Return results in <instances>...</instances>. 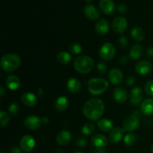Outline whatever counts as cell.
<instances>
[{
	"label": "cell",
	"instance_id": "obj_8",
	"mask_svg": "<svg viewBox=\"0 0 153 153\" xmlns=\"http://www.w3.org/2000/svg\"><path fill=\"white\" fill-rule=\"evenodd\" d=\"M143 98V90L140 87H135L130 93V103L133 106H138Z\"/></svg>",
	"mask_w": 153,
	"mask_h": 153
},
{
	"label": "cell",
	"instance_id": "obj_18",
	"mask_svg": "<svg viewBox=\"0 0 153 153\" xmlns=\"http://www.w3.org/2000/svg\"><path fill=\"white\" fill-rule=\"evenodd\" d=\"M99 6L102 11L105 14H111L115 10V4L112 0H101Z\"/></svg>",
	"mask_w": 153,
	"mask_h": 153
},
{
	"label": "cell",
	"instance_id": "obj_1",
	"mask_svg": "<svg viewBox=\"0 0 153 153\" xmlns=\"http://www.w3.org/2000/svg\"><path fill=\"white\" fill-rule=\"evenodd\" d=\"M104 111V102L98 98L89 100L83 106L84 114L88 120L92 121L99 120L103 115Z\"/></svg>",
	"mask_w": 153,
	"mask_h": 153
},
{
	"label": "cell",
	"instance_id": "obj_2",
	"mask_svg": "<svg viewBox=\"0 0 153 153\" xmlns=\"http://www.w3.org/2000/svg\"><path fill=\"white\" fill-rule=\"evenodd\" d=\"M21 64V58L15 53L6 54L1 59V67L7 73L15 71Z\"/></svg>",
	"mask_w": 153,
	"mask_h": 153
},
{
	"label": "cell",
	"instance_id": "obj_11",
	"mask_svg": "<svg viewBox=\"0 0 153 153\" xmlns=\"http://www.w3.org/2000/svg\"><path fill=\"white\" fill-rule=\"evenodd\" d=\"M108 79L113 85H120L123 80V74L118 68H114L109 72Z\"/></svg>",
	"mask_w": 153,
	"mask_h": 153
},
{
	"label": "cell",
	"instance_id": "obj_46",
	"mask_svg": "<svg viewBox=\"0 0 153 153\" xmlns=\"http://www.w3.org/2000/svg\"><path fill=\"white\" fill-rule=\"evenodd\" d=\"M85 1H86V2H87V3H91V1H93V0H85Z\"/></svg>",
	"mask_w": 153,
	"mask_h": 153
},
{
	"label": "cell",
	"instance_id": "obj_19",
	"mask_svg": "<svg viewBox=\"0 0 153 153\" xmlns=\"http://www.w3.org/2000/svg\"><path fill=\"white\" fill-rule=\"evenodd\" d=\"M72 139L71 133L67 130H63L58 134L56 137V141L60 146H65L70 142Z\"/></svg>",
	"mask_w": 153,
	"mask_h": 153
},
{
	"label": "cell",
	"instance_id": "obj_31",
	"mask_svg": "<svg viewBox=\"0 0 153 153\" xmlns=\"http://www.w3.org/2000/svg\"><path fill=\"white\" fill-rule=\"evenodd\" d=\"M10 122V117L6 112L1 111H0V127L4 128L7 126V124Z\"/></svg>",
	"mask_w": 153,
	"mask_h": 153
},
{
	"label": "cell",
	"instance_id": "obj_22",
	"mask_svg": "<svg viewBox=\"0 0 153 153\" xmlns=\"http://www.w3.org/2000/svg\"><path fill=\"white\" fill-rule=\"evenodd\" d=\"M69 105H70L69 100L65 97H58L54 103L55 108L58 111H64L67 110V108L69 107Z\"/></svg>",
	"mask_w": 153,
	"mask_h": 153
},
{
	"label": "cell",
	"instance_id": "obj_28",
	"mask_svg": "<svg viewBox=\"0 0 153 153\" xmlns=\"http://www.w3.org/2000/svg\"><path fill=\"white\" fill-rule=\"evenodd\" d=\"M72 56L69 52H61L57 55V61L61 64H67L71 61Z\"/></svg>",
	"mask_w": 153,
	"mask_h": 153
},
{
	"label": "cell",
	"instance_id": "obj_43",
	"mask_svg": "<svg viewBox=\"0 0 153 153\" xmlns=\"http://www.w3.org/2000/svg\"><path fill=\"white\" fill-rule=\"evenodd\" d=\"M5 93H6V90L5 88H4V86L0 87V96H1V97H4Z\"/></svg>",
	"mask_w": 153,
	"mask_h": 153
},
{
	"label": "cell",
	"instance_id": "obj_3",
	"mask_svg": "<svg viewBox=\"0 0 153 153\" xmlns=\"http://www.w3.org/2000/svg\"><path fill=\"white\" fill-rule=\"evenodd\" d=\"M94 67V60L87 55L79 56L75 60L74 68L81 74H87L93 70Z\"/></svg>",
	"mask_w": 153,
	"mask_h": 153
},
{
	"label": "cell",
	"instance_id": "obj_48",
	"mask_svg": "<svg viewBox=\"0 0 153 153\" xmlns=\"http://www.w3.org/2000/svg\"><path fill=\"white\" fill-rule=\"evenodd\" d=\"M151 151H152V152L153 153V145H152V148H151Z\"/></svg>",
	"mask_w": 153,
	"mask_h": 153
},
{
	"label": "cell",
	"instance_id": "obj_42",
	"mask_svg": "<svg viewBox=\"0 0 153 153\" xmlns=\"http://www.w3.org/2000/svg\"><path fill=\"white\" fill-rule=\"evenodd\" d=\"M128 58L126 56L122 57V58H121V59L120 60V63L122 65H126V64H128Z\"/></svg>",
	"mask_w": 153,
	"mask_h": 153
},
{
	"label": "cell",
	"instance_id": "obj_49",
	"mask_svg": "<svg viewBox=\"0 0 153 153\" xmlns=\"http://www.w3.org/2000/svg\"><path fill=\"white\" fill-rule=\"evenodd\" d=\"M1 153H4V152H1Z\"/></svg>",
	"mask_w": 153,
	"mask_h": 153
},
{
	"label": "cell",
	"instance_id": "obj_25",
	"mask_svg": "<svg viewBox=\"0 0 153 153\" xmlns=\"http://www.w3.org/2000/svg\"><path fill=\"white\" fill-rule=\"evenodd\" d=\"M97 126L101 131L104 132L111 131L113 128V123L108 119H101L97 122Z\"/></svg>",
	"mask_w": 153,
	"mask_h": 153
},
{
	"label": "cell",
	"instance_id": "obj_34",
	"mask_svg": "<svg viewBox=\"0 0 153 153\" xmlns=\"http://www.w3.org/2000/svg\"><path fill=\"white\" fill-rule=\"evenodd\" d=\"M145 91L148 95L153 97V80H150L145 85Z\"/></svg>",
	"mask_w": 153,
	"mask_h": 153
},
{
	"label": "cell",
	"instance_id": "obj_15",
	"mask_svg": "<svg viewBox=\"0 0 153 153\" xmlns=\"http://www.w3.org/2000/svg\"><path fill=\"white\" fill-rule=\"evenodd\" d=\"M84 13L88 19L91 20H96L100 17V12L98 9L93 4H88L84 8Z\"/></svg>",
	"mask_w": 153,
	"mask_h": 153
},
{
	"label": "cell",
	"instance_id": "obj_4",
	"mask_svg": "<svg viewBox=\"0 0 153 153\" xmlns=\"http://www.w3.org/2000/svg\"><path fill=\"white\" fill-rule=\"evenodd\" d=\"M109 84L105 79L94 78L88 82V91L93 95H100L107 91Z\"/></svg>",
	"mask_w": 153,
	"mask_h": 153
},
{
	"label": "cell",
	"instance_id": "obj_45",
	"mask_svg": "<svg viewBox=\"0 0 153 153\" xmlns=\"http://www.w3.org/2000/svg\"><path fill=\"white\" fill-rule=\"evenodd\" d=\"M41 120H42V123L43 124H45V125H46V124L49 123V119H48L46 117H43Z\"/></svg>",
	"mask_w": 153,
	"mask_h": 153
},
{
	"label": "cell",
	"instance_id": "obj_37",
	"mask_svg": "<svg viewBox=\"0 0 153 153\" xmlns=\"http://www.w3.org/2000/svg\"><path fill=\"white\" fill-rule=\"evenodd\" d=\"M118 43H119V45L120 46V47L123 48V49L126 48L128 45V39L125 36H120L119 37V39H118Z\"/></svg>",
	"mask_w": 153,
	"mask_h": 153
},
{
	"label": "cell",
	"instance_id": "obj_13",
	"mask_svg": "<svg viewBox=\"0 0 153 153\" xmlns=\"http://www.w3.org/2000/svg\"><path fill=\"white\" fill-rule=\"evenodd\" d=\"M91 143L97 149L105 148L108 145V139L104 134H97L91 138Z\"/></svg>",
	"mask_w": 153,
	"mask_h": 153
},
{
	"label": "cell",
	"instance_id": "obj_17",
	"mask_svg": "<svg viewBox=\"0 0 153 153\" xmlns=\"http://www.w3.org/2000/svg\"><path fill=\"white\" fill-rule=\"evenodd\" d=\"M124 131H125L123 130V128H121L120 127L113 128L109 133V140L112 143H118L122 140Z\"/></svg>",
	"mask_w": 153,
	"mask_h": 153
},
{
	"label": "cell",
	"instance_id": "obj_33",
	"mask_svg": "<svg viewBox=\"0 0 153 153\" xmlns=\"http://www.w3.org/2000/svg\"><path fill=\"white\" fill-rule=\"evenodd\" d=\"M8 111L11 115H16L19 113V106L16 103H11L8 107Z\"/></svg>",
	"mask_w": 153,
	"mask_h": 153
},
{
	"label": "cell",
	"instance_id": "obj_26",
	"mask_svg": "<svg viewBox=\"0 0 153 153\" xmlns=\"http://www.w3.org/2000/svg\"><path fill=\"white\" fill-rule=\"evenodd\" d=\"M143 55V47L140 44H135L131 47L129 52V57L132 60H137Z\"/></svg>",
	"mask_w": 153,
	"mask_h": 153
},
{
	"label": "cell",
	"instance_id": "obj_29",
	"mask_svg": "<svg viewBox=\"0 0 153 153\" xmlns=\"http://www.w3.org/2000/svg\"><path fill=\"white\" fill-rule=\"evenodd\" d=\"M124 143H125L126 146H133L134 143L137 142V136L136 134H133V133L130 132L128 134H127L124 137Z\"/></svg>",
	"mask_w": 153,
	"mask_h": 153
},
{
	"label": "cell",
	"instance_id": "obj_6",
	"mask_svg": "<svg viewBox=\"0 0 153 153\" xmlns=\"http://www.w3.org/2000/svg\"><path fill=\"white\" fill-rule=\"evenodd\" d=\"M140 126V119L135 115H130L127 117L123 124V128L125 131L132 132L135 131Z\"/></svg>",
	"mask_w": 153,
	"mask_h": 153
},
{
	"label": "cell",
	"instance_id": "obj_16",
	"mask_svg": "<svg viewBox=\"0 0 153 153\" xmlns=\"http://www.w3.org/2000/svg\"><path fill=\"white\" fill-rule=\"evenodd\" d=\"M21 101L25 105V106L28 107H33L35 105L37 102V99L35 94L33 93L26 92L24 93L22 96H21Z\"/></svg>",
	"mask_w": 153,
	"mask_h": 153
},
{
	"label": "cell",
	"instance_id": "obj_5",
	"mask_svg": "<svg viewBox=\"0 0 153 153\" xmlns=\"http://www.w3.org/2000/svg\"><path fill=\"white\" fill-rule=\"evenodd\" d=\"M116 54V49L111 43H105L100 49V56L105 61H111L113 59Z\"/></svg>",
	"mask_w": 153,
	"mask_h": 153
},
{
	"label": "cell",
	"instance_id": "obj_41",
	"mask_svg": "<svg viewBox=\"0 0 153 153\" xmlns=\"http://www.w3.org/2000/svg\"><path fill=\"white\" fill-rule=\"evenodd\" d=\"M10 153H22V149L16 146H13L10 149Z\"/></svg>",
	"mask_w": 153,
	"mask_h": 153
},
{
	"label": "cell",
	"instance_id": "obj_47",
	"mask_svg": "<svg viewBox=\"0 0 153 153\" xmlns=\"http://www.w3.org/2000/svg\"><path fill=\"white\" fill-rule=\"evenodd\" d=\"M73 153H82V152H79V151H76V152H74Z\"/></svg>",
	"mask_w": 153,
	"mask_h": 153
},
{
	"label": "cell",
	"instance_id": "obj_39",
	"mask_svg": "<svg viewBox=\"0 0 153 153\" xmlns=\"http://www.w3.org/2000/svg\"><path fill=\"white\" fill-rule=\"evenodd\" d=\"M117 9L118 12H120V13H126V12L127 11V10H128L126 5H125V4H119Z\"/></svg>",
	"mask_w": 153,
	"mask_h": 153
},
{
	"label": "cell",
	"instance_id": "obj_40",
	"mask_svg": "<svg viewBox=\"0 0 153 153\" xmlns=\"http://www.w3.org/2000/svg\"><path fill=\"white\" fill-rule=\"evenodd\" d=\"M146 55L151 60H153V46H150L146 50Z\"/></svg>",
	"mask_w": 153,
	"mask_h": 153
},
{
	"label": "cell",
	"instance_id": "obj_9",
	"mask_svg": "<svg viewBox=\"0 0 153 153\" xmlns=\"http://www.w3.org/2000/svg\"><path fill=\"white\" fill-rule=\"evenodd\" d=\"M35 146V140L31 135L23 136L20 140V148L25 152H30Z\"/></svg>",
	"mask_w": 153,
	"mask_h": 153
},
{
	"label": "cell",
	"instance_id": "obj_38",
	"mask_svg": "<svg viewBox=\"0 0 153 153\" xmlns=\"http://www.w3.org/2000/svg\"><path fill=\"white\" fill-rule=\"evenodd\" d=\"M136 82V79L134 76H128L126 79V85L128 86H132Z\"/></svg>",
	"mask_w": 153,
	"mask_h": 153
},
{
	"label": "cell",
	"instance_id": "obj_23",
	"mask_svg": "<svg viewBox=\"0 0 153 153\" xmlns=\"http://www.w3.org/2000/svg\"><path fill=\"white\" fill-rule=\"evenodd\" d=\"M140 109L143 114L151 116L153 115V100L152 99H146L140 105Z\"/></svg>",
	"mask_w": 153,
	"mask_h": 153
},
{
	"label": "cell",
	"instance_id": "obj_14",
	"mask_svg": "<svg viewBox=\"0 0 153 153\" xmlns=\"http://www.w3.org/2000/svg\"><path fill=\"white\" fill-rule=\"evenodd\" d=\"M152 70V64L149 61L143 60L137 63L135 66V71L139 75H146Z\"/></svg>",
	"mask_w": 153,
	"mask_h": 153
},
{
	"label": "cell",
	"instance_id": "obj_44",
	"mask_svg": "<svg viewBox=\"0 0 153 153\" xmlns=\"http://www.w3.org/2000/svg\"><path fill=\"white\" fill-rule=\"evenodd\" d=\"M94 153H107V151L104 148H100V149H97V150L94 151Z\"/></svg>",
	"mask_w": 153,
	"mask_h": 153
},
{
	"label": "cell",
	"instance_id": "obj_24",
	"mask_svg": "<svg viewBox=\"0 0 153 153\" xmlns=\"http://www.w3.org/2000/svg\"><path fill=\"white\" fill-rule=\"evenodd\" d=\"M6 85L8 89L11 90V91H16L19 88L20 81L16 76L10 75L6 79Z\"/></svg>",
	"mask_w": 153,
	"mask_h": 153
},
{
	"label": "cell",
	"instance_id": "obj_20",
	"mask_svg": "<svg viewBox=\"0 0 153 153\" xmlns=\"http://www.w3.org/2000/svg\"><path fill=\"white\" fill-rule=\"evenodd\" d=\"M67 89L69 90L72 94H77L81 91L82 88V84L79 79L76 78H70L68 79L67 83Z\"/></svg>",
	"mask_w": 153,
	"mask_h": 153
},
{
	"label": "cell",
	"instance_id": "obj_36",
	"mask_svg": "<svg viewBox=\"0 0 153 153\" xmlns=\"http://www.w3.org/2000/svg\"><path fill=\"white\" fill-rule=\"evenodd\" d=\"M97 69L98 70V72L100 73H102V74H105V73H107L108 70V67L107 64L103 62H100L98 63L97 66Z\"/></svg>",
	"mask_w": 153,
	"mask_h": 153
},
{
	"label": "cell",
	"instance_id": "obj_27",
	"mask_svg": "<svg viewBox=\"0 0 153 153\" xmlns=\"http://www.w3.org/2000/svg\"><path fill=\"white\" fill-rule=\"evenodd\" d=\"M131 36L135 41L141 42L145 38V33L140 27H134L131 31Z\"/></svg>",
	"mask_w": 153,
	"mask_h": 153
},
{
	"label": "cell",
	"instance_id": "obj_30",
	"mask_svg": "<svg viewBox=\"0 0 153 153\" xmlns=\"http://www.w3.org/2000/svg\"><path fill=\"white\" fill-rule=\"evenodd\" d=\"M95 131V126L92 123H86L82 126V134L85 136H89L92 134Z\"/></svg>",
	"mask_w": 153,
	"mask_h": 153
},
{
	"label": "cell",
	"instance_id": "obj_7",
	"mask_svg": "<svg viewBox=\"0 0 153 153\" xmlns=\"http://www.w3.org/2000/svg\"><path fill=\"white\" fill-rule=\"evenodd\" d=\"M128 23L126 18L123 16H117L112 22V28L117 34H123L126 30Z\"/></svg>",
	"mask_w": 153,
	"mask_h": 153
},
{
	"label": "cell",
	"instance_id": "obj_10",
	"mask_svg": "<svg viewBox=\"0 0 153 153\" xmlns=\"http://www.w3.org/2000/svg\"><path fill=\"white\" fill-rule=\"evenodd\" d=\"M42 120L39 117L31 115L26 117L24 121V126L29 130H37L41 126Z\"/></svg>",
	"mask_w": 153,
	"mask_h": 153
},
{
	"label": "cell",
	"instance_id": "obj_32",
	"mask_svg": "<svg viewBox=\"0 0 153 153\" xmlns=\"http://www.w3.org/2000/svg\"><path fill=\"white\" fill-rule=\"evenodd\" d=\"M70 50L74 55H79L82 52V47L79 43H72L70 46Z\"/></svg>",
	"mask_w": 153,
	"mask_h": 153
},
{
	"label": "cell",
	"instance_id": "obj_35",
	"mask_svg": "<svg viewBox=\"0 0 153 153\" xmlns=\"http://www.w3.org/2000/svg\"><path fill=\"white\" fill-rule=\"evenodd\" d=\"M75 143H76V146H79V147L80 148L85 147V146L88 145V142H87V140L82 137H77V138L76 139V140H75Z\"/></svg>",
	"mask_w": 153,
	"mask_h": 153
},
{
	"label": "cell",
	"instance_id": "obj_12",
	"mask_svg": "<svg viewBox=\"0 0 153 153\" xmlns=\"http://www.w3.org/2000/svg\"><path fill=\"white\" fill-rule=\"evenodd\" d=\"M113 97L117 102L123 104L128 100V93L124 88H117L113 91Z\"/></svg>",
	"mask_w": 153,
	"mask_h": 153
},
{
	"label": "cell",
	"instance_id": "obj_21",
	"mask_svg": "<svg viewBox=\"0 0 153 153\" xmlns=\"http://www.w3.org/2000/svg\"><path fill=\"white\" fill-rule=\"evenodd\" d=\"M95 31L100 35H105L109 31V24L106 19H102L95 25Z\"/></svg>",
	"mask_w": 153,
	"mask_h": 153
}]
</instances>
